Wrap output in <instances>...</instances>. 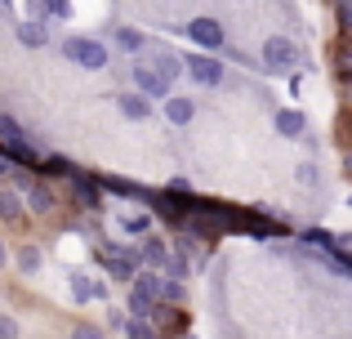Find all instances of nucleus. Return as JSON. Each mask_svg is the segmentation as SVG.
<instances>
[{
    "instance_id": "obj_1",
    "label": "nucleus",
    "mask_w": 352,
    "mask_h": 339,
    "mask_svg": "<svg viewBox=\"0 0 352 339\" xmlns=\"http://www.w3.org/2000/svg\"><path fill=\"white\" fill-rule=\"evenodd\" d=\"M63 58L85 67V72H103L107 63H112V54H107V45L94 41V36H67V41H63Z\"/></svg>"
},
{
    "instance_id": "obj_2",
    "label": "nucleus",
    "mask_w": 352,
    "mask_h": 339,
    "mask_svg": "<svg viewBox=\"0 0 352 339\" xmlns=\"http://www.w3.org/2000/svg\"><path fill=\"white\" fill-rule=\"evenodd\" d=\"M183 32H188V41L197 45V50H206V54H223V50H228V32H223V23H219V18H210V14L192 18Z\"/></svg>"
},
{
    "instance_id": "obj_3",
    "label": "nucleus",
    "mask_w": 352,
    "mask_h": 339,
    "mask_svg": "<svg viewBox=\"0 0 352 339\" xmlns=\"http://www.w3.org/2000/svg\"><path fill=\"white\" fill-rule=\"evenodd\" d=\"M183 67H188V76L197 80V85H206V89L223 85V76H228V67L219 63V54H206V50L188 54V58H183Z\"/></svg>"
},
{
    "instance_id": "obj_4",
    "label": "nucleus",
    "mask_w": 352,
    "mask_h": 339,
    "mask_svg": "<svg viewBox=\"0 0 352 339\" xmlns=\"http://www.w3.org/2000/svg\"><path fill=\"white\" fill-rule=\"evenodd\" d=\"M294 63H299V50H294L290 36H267V41H263V72H272V76H285Z\"/></svg>"
},
{
    "instance_id": "obj_5",
    "label": "nucleus",
    "mask_w": 352,
    "mask_h": 339,
    "mask_svg": "<svg viewBox=\"0 0 352 339\" xmlns=\"http://www.w3.org/2000/svg\"><path fill=\"white\" fill-rule=\"evenodd\" d=\"M129 80H134V89L143 98H170V80L156 76L152 63H129Z\"/></svg>"
},
{
    "instance_id": "obj_6",
    "label": "nucleus",
    "mask_w": 352,
    "mask_h": 339,
    "mask_svg": "<svg viewBox=\"0 0 352 339\" xmlns=\"http://www.w3.org/2000/svg\"><path fill=\"white\" fill-rule=\"evenodd\" d=\"M272 130L281 134V139H303V134H308V116H303L299 107H276L272 112Z\"/></svg>"
},
{
    "instance_id": "obj_7",
    "label": "nucleus",
    "mask_w": 352,
    "mask_h": 339,
    "mask_svg": "<svg viewBox=\"0 0 352 339\" xmlns=\"http://www.w3.org/2000/svg\"><path fill=\"white\" fill-rule=\"evenodd\" d=\"M72 197H76L80 210H103V197H98V174H72Z\"/></svg>"
},
{
    "instance_id": "obj_8",
    "label": "nucleus",
    "mask_w": 352,
    "mask_h": 339,
    "mask_svg": "<svg viewBox=\"0 0 352 339\" xmlns=\"http://www.w3.org/2000/svg\"><path fill=\"white\" fill-rule=\"evenodd\" d=\"M116 107H120V116H129V121H147V116H152V98H143L138 89L116 94Z\"/></svg>"
},
{
    "instance_id": "obj_9",
    "label": "nucleus",
    "mask_w": 352,
    "mask_h": 339,
    "mask_svg": "<svg viewBox=\"0 0 352 339\" xmlns=\"http://www.w3.org/2000/svg\"><path fill=\"white\" fill-rule=\"evenodd\" d=\"M192 116H197V98H188V94H170L165 98V121L170 125H188Z\"/></svg>"
},
{
    "instance_id": "obj_10",
    "label": "nucleus",
    "mask_w": 352,
    "mask_h": 339,
    "mask_svg": "<svg viewBox=\"0 0 352 339\" xmlns=\"http://www.w3.org/2000/svg\"><path fill=\"white\" fill-rule=\"evenodd\" d=\"M147 63L156 67V76H161V80H179L183 72H188V67H183V58H179V54H170V50H152V58H147Z\"/></svg>"
},
{
    "instance_id": "obj_11",
    "label": "nucleus",
    "mask_w": 352,
    "mask_h": 339,
    "mask_svg": "<svg viewBox=\"0 0 352 339\" xmlns=\"http://www.w3.org/2000/svg\"><path fill=\"white\" fill-rule=\"evenodd\" d=\"M138 259H143V268H165V259H170V245H165L161 237H143V245H138Z\"/></svg>"
},
{
    "instance_id": "obj_12",
    "label": "nucleus",
    "mask_w": 352,
    "mask_h": 339,
    "mask_svg": "<svg viewBox=\"0 0 352 339\" xmlns=\"http://www.w3.org/2000/svg\"><path fill=\"white\" fill-rule=\"evenodd\" d=\"M129 286L138 290V295H147V299H156V304H161V286H165V277L156 268H138V277L129 281Z\"/></svg>"
},
{
    "instance_id": "obj_13",
    "label": "nucleus",
    "mask_w": 352,
    "mask_h": 339,
    "mask_svg": "<svg viewBox=\"0 0 352 339\" xmlns=\"http://www.w3.org/2000/svg\"><path fill=\"white\" fill-rule=\"evenodd\" d=\"M112 41H116V50H125V54H143L147 50V36L134 32V27H112Z\"/></svg>"
},
{
    "instance_id": "obj_14",
    "label": "nucleus",
    "mask_w": 352,
    "mask_h": 339,
    "mask_svg": "<svg viewBox=\"0 0 352 339\" xmlns=\"http://www.w3.org/2000/svg\"><path fill=\"white\" fill-rule=\"evenodd\" d=\"M0 148H27V134H23V125H18L9 112H0Z\"/></svg>"
},
{
    "instance_id": "obj_15",
    "label": "nucleus",
    "mask_w": 352,
    "mask_h": 339,
    "mask_svg": "<svg viewBox=\"0 0 352 339\" xmlns=\"http://www.w3.org/2000/svg\"><path fill=\"white\" fill-rule=\"evenodd\" d=\"M45 41H50V32H45L36 18H27V23H18V45H27V50H45Z\"/></svg>"
},
{
    "instance_id": "obj_16",
    "label": "nucleus",
    "mask_w": 352,
    "mask_h": 339,
    "mask_svg": "<svg viewBox=\"0 0 352 339\" xmlns=\"http://www.w3.org/2000/svg\"><path fill=\"white\" fill-rule=\"evenodd\" d=\"M54 206H58V201H54V192L45 188V183H32V188H27V210H32V215H50Z\"/></svg>"
},
{
    "instance_id": "obj_17",
    "label": "nucleus",
    "mask_w": 352,
    "mask_h": 339,
    "mask_svg": "<svg viewBox=\"0 0 352 339\" xmlns=\"http://www.w3.org/2000/svg\"><path fill=\"white\" fill-rule=\"evenodd\" d=\"M0 219H5V223H18V219H23V197H18V192L0 188Z\"/></svg>"
},
{
    "instance_id": "obj_18",
    "label": "nucleus",
    "mask_w": 352,
    "mask_h": 339,
    "mask_svg": "<svg viewBox=\"0 0 352 339\" xmlns=\"http://www.w3.org/2000/svg\"><path fill=\"white\" fill-rule=\"evenodd\" d=\"M41 263H45V254H41V245H18V268L27 272V277H32V272H41Z\"/></svg>"
},
{
    "instance_id": "obj_19",
    "label": "nucleus",
    "mask_w": 352,
    "mask_h": 339,
    "mask_svg": "<svg viewBox=\"0 0 352 339\" xmlns=\"http://www.w3.org/2000/svg\"><path fill=\"white\" fill-rule=\"evenodd\" d=\"M41 170L50 174V179H72V174H76V166H72L67 157H41Z\"/></svg>"
},
{
    "instance_id": "obj_20",
    "label": "nucleus",
    "mask_w": 352,
    "mask_h": 339,
    "mask_svg": "<svg viewBox=\"0 0 352 339\" xmlns=\"http://www.w3.org/2000/svg\"><path fill=\"white\" fill-rule=\"evenodd\" d=\"M103 183L107 192H116V197H143V188H138V183H129V179H116V174H103Z\"/></svg>"
},
{
    "instance_id": "obj_21",
    "label": "nucleus",
    "mask_w": 352,
    "mask_h": 339,
    "mask_svg": "<svg viewBox=\"0 0 352 339\" xmlns=\"http://www.w3.org/2000/svg\"><path fill=\"white\" fill-rule=\"evenodd\" d=\"M72 299H76V304H89V299H94V281H89L85 272H72Z\"/></svg>"
},
{
    "instance_id": "obj_22",
    "label": "nucleus",
    "mask_w": 352,
    "mask_h": 339,
    "mask_svg": "<svg viewBox=\"0 0 352 339\" xmlns=\"http://www.w3.org/2000/svg\"><path fill=\"white\" fill-rule=\"evenodd\" d=\"M120 228H125L129 237H147V232H152V215H125Z\"/></svg>"
},
{
    "instance_id": "obj_23",
    "label": "nucleus",
    "mask_w": 352,
    "mask_h": 339,
    "mask_svg": "<svg viewBox=\"0 0 352 339\" xmlns=\"http://www.w3.org/2000/svg\"><path fill=\"white\" fill-rule=\"evenodd\" d=\"M125 335L129 339H161V335H156V326L143 322V317H129V322H125Z\"/></svg>"
},
{
    "instance_id": "obj_24",
    "label": "nucleus",
    "mask_w": 352,
    "mask_h": 339,
    "mask_svg": "<svg viewBox=\"0 0 352 339\" xmlns=\"http://www.w3.org/2000/svg\"><path fill=\"white\" fill-rule=\"evenodd\" d=\"M152 308H156V299H147V295H138V290H129V313H134V317L152 322Z\"/></svg>"
},
{
    "instance_id": "obj_25",
    "label": "nucleus",
    "mask_w": 352,
    "mask_h": 339,
    "mask_svg": "<svg viewBox=\"0 0 352 339\" xmlns=\"http://www.w3.org/2000/svg\"><path fill=\"white\" fill-rule=\"evenodd\" d=\"M165 277H170V281H188V259H183V254H174L170 250V259H165Z\"/></svg>"
},
{
    "instance_id": "obj_26",
    "label": "nucleus",
    "mask_w": 352,
    "mask_h": 339,
    "mask_svg": "<svg viewBox=\"0 0 352 339\" xmlns=\"http://www.w3.org/2000/svg\"><path fill=\"white\" fill-rule=\"evenodd\" d=\"M183 299V281H170L165 277V286H161V304H179Z\"/></svg>"
},
{
    "instance_id": "obj_27",
    "label": "nucleus",
    "mask_w": 352,
    "mask_h": 339,
    "mask_svg": "<svg viewBox=\"0 0 352 339\" xmlns=\"http://www.w3.org/2000/svg\"><path fill=\"white\" fill-rule=\"evenodd\" d=\"M0 339H18V322H14V317H0Z\"/></svg>"
},
{
    "instance_id": "obj_28",
    "label": "nucleus",
    "mask_w": 352,
    "mask_h": 339,
    "mask_svg": "<svg viewBox=\"0 0 352 339\" xmlns=\"http://www.w3.org/2000/svg\"><path fill=\"white\" fill-rule=\"evenodd\" d=\"M50 14L54 18H67L72 14V0H50Z\"/></svg>"
},
{
    "instance_id": "obj_29",
    "label": "nucleus",
    "mask_w": 352,
    "mask_h": 339,
    "mask_svg": "<svg viewBox=\"0 0 352 339\" xmlns=\"http://www.w3.org/2000/svg\"><path fill=\"white\" fill-rule=\"evenodd\" d=\"M72 339H103V331H98V326H76V335Z\"/></svg>"
},
{
    "instance_id": "obj_30",
    "label": "nucleus",
    "mask_w": 352,
    "mask_h": 339,
    "mask_svg": "<svg viewBox=\"0 0 352 339\" xmlns=\"http://www.w3.org/2000/svg\"><path fill=\"white\" fill-rule=\"evenodd\" d=\"M299 183L308 188V183H317V166H299Z\"/></svg>"
},
{
    "instance_id": "obj_31",
    "label": "nucleus",
    "mask_w": 352,
    "mask_h": 339,
    "mask_svg": "<svg viewBox=\"0 0 352 339\" xmlns=\"http://www.w3.org/2000/svg\"><path fill=\"white\" fill-rule=\"evenodd\" d=\"M344 174H352V152H344Z\"/></svg>"
},
{
    "instance_id": "obj_32",
    "label": "nucleus",
    "mask_w": 352,
    "mask_h": 339,
    "mask_svg": "<svg viewBox=\"0 0 352 339\" xmlns=\"http://www.w3.org/2000/svg\"><path fill=\"white\" fill-rule=\"evenodd\" d=\"M5 259H9V254H5V245H0V268H5Z\"/></svg>"
},
{
    "instance_id": "obj_33",
    "label": "nucleus",
    "mask_w": 352,
    "mask_h": 339,
    "mask_svg": "<svg viewBox=\"0 0 352 339\" xmlns=\"http://www.w3.org/2000/svg\"><path fill=\"white\" fill-rule=\"evenodd\" d=\"M0 5H5V9H9V5H14V0H0Z\"/></svg>"
},
{
    "instance_id": "obj_34",
    "label": "nucleus",
    "mask_w": 352,
    "mask_h": 339,
    "mask_svg": "<svg viewBox=\"0 0 352 339\" xmlns=\"http://www.w3.org/2000/svg\"><path fill=\"white\" fill-rule=\"evenodd\" d=\"M348 206H352V197H348Z\"/></svg>"
}]
</instances>
